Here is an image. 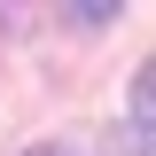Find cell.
Returning <instances> with one entry per match:
<instances>
[{
  "mask_svg": "<svg viewBox=\"0 0 156 156\" xmlns=\"http://www.w3.org/2000/svg\"><path fill=\"white\" fill-rule=\"evenodd\" d=\"M31 156H70V148H55V140H47V148H31Z\"/></svg>",
  "mask_w": 156,
  "mask_h": 156,
  "instance_id": "3957f363",
  "label": "cell"
},
{
  "mask_svg": "<svg viewBox=\"0 0 156 156\" xmlns=\"http://www.w3.org/2000/svg\"><path fill=\"white\" fill-rule=\"evenodd\" d=\"M133 125L156 140V55L140 62V78H133Z\"/></svg>",
  "mask_w": 156,
  "mask_h": 156,
  "instance_id": "6da1fadb",
  "label": "cell"
},
{
  "mask_svg": "<svg viewBox=\"0 0 156 156\" xmlns=\"http://www.w3.org/2000/svg\"><path fill=\"white\" fill-rule=\"evenodd\" d=\"M62 16H70V23H117V8H101V0H70Z\"/></svg>",
  "mask_w": 156,
  "mask_h": 156,
  "instance_id": "7a4b0ae2",
  "label": "cell"
}]
</instances>
